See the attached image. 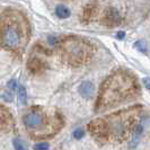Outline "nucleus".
<instances>
[{
	"mask_svg": "<svg viewBox=\"0 0 150 150\" xmlns=\"http://www.w3.org/2000/svg\"><path fill=\"white\" fill-rule=\"evenodd\" d=\"M61 54L67 63L80 66L89 58L90 46L81 38H67L61 42Z\"/></svg>",
	"mask_w": 150,
	"mask_h": 150,
	"instance_id": "nucleus-4",
	"label": "nucleus"
},
{
	"mask_svg": "<svg viewBox=\"0 0 150 150\" xmlns=\"http://www.w3.org/2000/svg\"><path fill=\"white\" fill-rule=\"evenodd\" d=\"M30 38L28 21L21 11L8 9L0 16V44L6 50L22 54Z\"/></svg>",
	"mask_w": 150,
	"mask_h": 150,
	"instance_id": "nucleus-1",
	"label": "nucleus"
},
{
	"mask_svg": "<svg viewBox=\"0 0 150 150\" xmlns=\"http://www.w3.org/2000/svg\"><path fill=\"white\" fill-rule=\"evenodd\" d=\"M124 36H125V33H124V32H119V33L116 34V38H119V40H123Z\"/></svg>",
	"mask_w": 150,
	"mask_h": 150,
	"instance_id": "nucleus-17",
	"label": "nucleus"
},
{
	"mask_svg": "<svg viewBox=\"0 0 150 150\" xmlns=\"http://www.w3.org/2000/svg\"><path fill=\"white\" fill-rule=\"evenodd\" d=\"M50 144L47 142H40L34 146V150H47Z\"/></svg>",
	"mask_w": 150,
	"mask_h": 150,
	"instance_id": "nucleus-14",
	"label": "nucleus"
},
{
	"mask_svg": "<svg viewBox=\"0 0 150 150\" xmlns=\"http://www.w3.org/2000/svg\"><path fill=\"white\" fill-rule=\"evenodd\" d=\"M134 47L137 50H139L140 52H142V53L147 52V44H146L144 41H138V42H135Z\"/></svg>",
	"mask_w": 150,
	"mask_h": 150,
	"instance_id": "nucleus-12",
	"label": "nucleus"
},
{
	"mask_svg": "<svg viewBox=\"0 0 150 150\" xmlns=\"http://www.w3.org/2000/svg\"><path fill=\"white\" fill-rule=\"evenodd\" d=\"M137 86L133 78L128 74L117 72L111 76L102 86L97 100V107L103 105H114L135 93Z\"/></svg>",
	"mask_w": 150,
	"mask_h": 150,
	"instance_id": "nucleus-3",
	"label": "nucleus"
},
{
	"mask_svg": "<svg viewBox=\"0 0 150 150\" xmlns=\"http://www.w3.org/2000/svg\"><path fill=\"white\" fill-rule=\"evenodd\" d=\"M143 83L146 85L147 89L150 90V78H144V79H143Z\"/></svg>",
	"mask_w": 150,
	"mask_h": 150,
	"instance_id": "nucleus-16",
	"label": "nucleus"
},
{
	"mask_svg": "<svg viewBox=\"0 0 150 150\" xmlns=\"http://www.w3.org/2000/svg\"><path fill=\"white\" fill-rule=\"evenodd\" d=\"M143 131V128L141 124H139L137 128H135L134 132H133V135H132V141H131V147H135L138 142H139V138H140V134L142 133Z\"/></svg>",
	"mask_w": 150,
	"mask_h": 150,
	"instance_id": "nucleus-9",
	"label": "nucleus"
},
{
	"mask_svg": "<svg viewBox=\"0 0 150 150\" xmlns=\"http://www.w3.org/2000/svg\"><path fill=\"white\" fill-rule=\"evenodd\" d=\"M18 100L23 105L26 104V102H27V94H26V89L24 86H19V88H18Z\"/></svg>",
	"mask_w": 150,
	"mask_h": 150,
	"instance_id": "nucleus-11",
	"label": "nucleus"
},
{
	"mask_svg": "<svg viewBox=\"0 0 150 150\" xmlns=\"http://www.w3.org/2000/svg\"><path fill=\"white\" fill-rule=\"evenodd\" d=\"M107 19L110 21V24H117V23L120 22V16H119V13L115 10V9H110V11H108V14H107Z\"/></svg>",
	"mask_w": 150,
	"mask_h": 150,
	"instance_id": "nucleus-10",
	"label": "nucleus"
},
{
	"mask_svg": "<svg viewBox=\"0 0 150 150\" xmlns=\"http://www.w3.org/2000/svg\"><path fill=\"white\" fill-rule=\"evenodd\" d=\"M28 68L32 72L36 74V72H40L41 70H43L45 68V62L41 60L40 58H32L28 62Z\"/></svg>",
	"mask_w": 150,
	"mask_h": 150,
	"instance_id": "nucleus-7",
	"label": "nucleus"
},
{
	"mask_svg": "<svg viewBox=\"0 0 150 150\" xmlns=\"http://www.w3.org/2000/svg\"><path fill=\"white\" fill-rule=\"evenodd\" d=\"M23 123L33 138H45L57 133L63 122L59 113L49 112L43 107H33L23 116Z\"/></svg>",
	"mask_w": 150,
	"mask_h": 150,
	"instance_id": "nucleus-2",
	"label": "nucleus"
},
{
	"mask_svg": "<svg viewBox=\"0 0 150 150\" xmlns=\"http://www.w3.org/2000/svg\"><path fill=\"white\" fill-rule=\"evenodd\" d=\"M14 129V119L5 106L0 105V131H11Z\"/></svg>",
	"mask_w": 150,
	"mask_h": 150,
	"instance_id": "nucleus-5",
	"label": "nucleus"
},
{
	"mask_svg": "<svg viewBox=\"0 0 150 150\" xmlns=\"http://www.w3.org/2000/svg\"><path fill=\"white\" fill-rule=\"evenodd\" d=\"M55 14L57 16L61 18V19H66L68 18L69 16H70V10H69V8H67L66 6H63V5H59L58 7L55 8Z\"/></svg>",
	"mask_w": 150,
	"mask_h": 150,
	"instance_id": "nucleus-8",
	"label": "nucleus"
},
{
	"mask_svg": "<svg viewBox=\"0 0 150 150\" xmlns=\"http://www.w3.org/2000/svg\"><path fill=\"white\" fill-rule=\"evenodd\" d=\"M14 147H15V150H27L25 143L23 142L22 139H15L14 140Z\"/></svg>",
	"mask_w": 150,
	"mask_h": 150,
	"instance_id": "nucleus-13",
	"label": "nucleus"
},
{
	"mask_svg": "<svg viewBox=\"0 0 150 150\" xmlns=\"http://www.w3.org/2000/svg\"><path fill=\"white\" fill-rule=\"evenodd\" d=\"M78 90H79V93H80V95L83 97L89 99L94 95V85H93L91 81H83L79 86Z\"/></svg>",
	"mask_w": 150,
	"mask_h": 150,
	"instance_id": "nucleus-6",
	"label": "nucleus"
},
{
	"mask_svg": "<svg viewBox=\"0 0 150 150\" xmlns=\"http://www.w3.org/2000/svg\"><path fill=\"white\" fill-rule=\"evenodd\" d=\"M74 138L75 139H81L83 135H85V131H83V129H77L74 131Z\"/></svg>",
	"mask_w": 150,
	"mask_h": 150,
	"instance_id": "nucleus-15",
	"label": "nucleus"
}]
</instances>
